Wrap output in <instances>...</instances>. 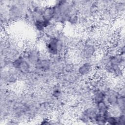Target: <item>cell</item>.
<instances>
[{
	"label": "cell",
	"mask_w": 125,
	"mask_h": 125,
	"mask_svg": "<svg viewBox=\"0 0 125 125\" xmlns=\"http://www.w3.org/2000/svg\"><path fill=\"white\" fill-rule=\"evenodd\" d=\"M96 52L95 45L92 43H87L82 47L81 55L83 58L89 61L94 57Z\"/></svg>",
	"instance_id": "cell-5"
},
{
	"label": "cell",
	"mask_w": 125,
	"mask_h": 125,
	"mask_svg": "<svg viewBox=\"0 0 125 125\" xmlns=\"http://www.w3.org/2000/svg\"><path fill=\"white\" fill-rule=\"evenodd\" d=\"M55 13V7L53 4L43 6L42 15L46 21L49 22H53Z\"/></svg>",
	"instance_id": "cell-8"
},
{
	"label": "cell",
	"mask_w": 125,
	"mask_h": 125,
	"mask_svg": "<svg viewBox=\"0 0 125 125\" xmlns=\"http://www.w3.org/2000/svg\"><path fill=\"white\" fill-rule=\"evenodd\" d=\"M66 44V41L62 37L59 35L50 37L45 43L46 54L50 57H58L65 52Z\"/></svg>",
	"instance_id": "cell-2"
},
{
	"label": "cell",
	"mask_w": 125,
	"mask_h": 125,
	"mask_svg": "<svg viewBox=\"0 0 125 125\" xmlns=\"http://www.w3.org/2000/svg\"><path fill=\"white\" fill-rule=\"evenodd\" d=\"M94 105L97 109L99 114H106L108 113L110 105L107 104L105 100L101 102Z\"/></svg>",
	"instance_id": "cell-10"
},
{
	"label": "cell",
	"mask_w": 125,
	"mask_h": 125,
	"mask_svg": "<svg viewBox=\"0 0 125 125\" xmlns=\"http://www.w3.org/2000/svg\"><path fill=\"white\" fill-rule=\"evenodd\" d=\"M92 69V64L90 61H87L85 62L80 65L78 68V74L81 76H86L88 75Z\"/></svg>",
	"instance_id": "cell-9"
},
{
	"label": "cell",
	"mask_w": 125,
	"mask_h": 125,
	"mask_svg": "<svg viewBox=\"0 0 125 125\" xmlns=\"http://www.w3.org/2000/svg\"><path fill=\"white\" fill-rule=\"evenodd\" d=\"M7 7L8 19L11 21H18L25 18L29 9V4L25 1H11Z\"/></svg>",
	"instance_id": "cell-1"
},
{
	"label": "cell",
	"mask_w": 125,
	"mask_h": 125,
	"mask_svg": "<svg viewBox=\"0 0 125 125\" xmlns=\"http://www.w3.org/2000/svg\"><path fill=\"white\" fill-rule=\"evenodd\" d=\"M91 99L94 105L105 100V92L99 87L93 88L91 94Z\"/></svg>",
	"instance_id": "cell-7"
},
{
	"label": "cell",
	"mask_w": 125,
	"mask_h": 125,
	"mask_svg": "<svg viewBox=\"0 0 125 125\" xmlns=\"http://www.w3.org/2000/svg\"><path fill=\"white\" fill-rule=\"evenodd\" d=\"M118 90L109 88L105 93V101L110 106H116L119 96Z\"/></svg>",
	"instance_id": "cell-6"
},
{
	"label": "cell",
	"mask_w": 125,
	"mask_h": 125,
	"mask_svg": "<svg viewBox=\"0 0 125 125\" xmlns=\"http://www.w3.org/2000/svg\"><path fill=\"white\" fill-rule=\"evenodd\" d=\"M11 66L18 73L26 75L31 73L34 67L24 57L23 55L17 56L12 62Z\"/></svg>",
	"instance_id": "cell-3"
},
{
	"label": "cell",
	"mask_w": 125,
	"mask_h": 125,
	"mask_svg": "<svg viewBox=\"0 0 125 125\" xmlns=\"http://www.w3.org/2000/svg\"><path fill=\"white\" fill-rule=\"evenodd\" d=\"M52 95L55 98H59L62 95V89L59 85L54 86L52 90Z\"/></svg>",
	"instance_id": "cell-11"
},
{
	"label": "cell",
	"mask_w": 125,
	"mask_h": 125,
	"mask_svg": "<svg viewBox=\"0 0 125 125\" xmlns=\"http://www.w3.org/2000/svg\"><path fill=\"white\" fill-rule=\"evenodd\" d=\"M23 56L25 59L34 67L40 61L42 54L40 51L36 48L31 47L26 49Z\"/></svg>",
	"instance_id": "cell-4"
}]
</instances>
